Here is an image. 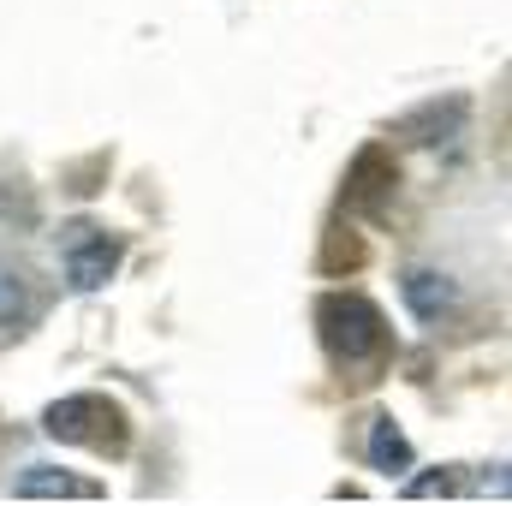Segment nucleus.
Returning a JSON list of instances; mask_svg holds the SVG:
<instances>
[{
  "instance_id": "obj_1",
  "label": "nucleus",
  "mask_w": 512,
  "mask_h": 506,
  "mask_svg": "<svg viewBox=\"0 0 512 506\" xmlns=\"http://www.w3.org/2000/svg\"><path fill=\"white\" fill-rule=\"evenodd\" d=\"M316 340L340 370H352V381H376V370L393 358V328H387L382 304L364 292H322L316 298Z\"/></svg>"
},
{
  "instance_id": "obj_8",
  "label": "nucleus",
  "mask_w": 512,
  "mask_h": 506,
  "mask_svg": "<svg viewBox=\"0 0 512 506\" xmlns=\"http://www.w3.org/2000/svg\"><path fill=\"white\" fill-rule=\"evenodd\" d=\"M42 316V292L30 280V268L0 262V334H30Z\"/></svg>"
},
{
  "instance_id": "obj_10",
  "label": "nucleus",
  "mask_w": 512,
  "mask_h": 506,
  "mask_svg": "<svg viewBox=\"0 0 512 506\" xmlns=\"http://www.w3.org/2000/svg\"><path fill=\"white\" fill-rule=\"evenodd\" d=\"M405 495H411V501H429V495H459V465H441V471H429V477H411V483H405Z\"/></svg>"
},
{
  "instance_id": "obj_4",
  "label": "nucleus",
  "mask_w": 512,
  "mask_h": 506,
  "mask_svg": "<svg viewBox=\"0 0 512 506\" xmlns=\"http://www.w3.org/2000/svg\"><path fill=\"white\" fill-rule=\"evenodd\" d=\"M393 191H399V161L387 155L382 143L358 149L352 167H346V191H340V203H346L352 215H370V221H376L387 203H393Z\"/></svg>"
},
{
  "instance_id": "obj_2",
  "label": "nucleus",
  "mask_w": 512,
  "mask_h": 506,
  "mask_svg": "<svg viewBox=\"0 0 512 506\" xmlns=\"http://www.w3.org/2000/svg\"><path fill=\"white\" fill-rule=\"evenodd\" d=\"M42 429L66 447H90V453H108V459H126L131 453V417L120 399L108 393H66L42 411Z\"/></svg>"
},
{
  "instance_id": "obj_6",
  "label": "nucleus",
  "mask_w": 512,
  "mask_h": 506,
  "mask_svg": "<svg viewBox=\"0 0 512 506\" xmlns=\"http://www.w3.org/2000/svg\"><path fill=\"white\" fill-rule=\"evenodd\" d=\"M465 120H471V102L465 96H447V102H423V108L399 114L393 120V137H405L417 149H441V143H453L465 131Z\"/></svg>"
},
{
  "instance_id": "obj_7",
  "label": "nucleus",
  "mask_w": 512,
  "mask_h": 506,
  "mask_svg": "<svg viewBox=\"0 0 512 506\" xmlns=\"http://www.w3.org/2000/svg\"><path fill=\"white\" fill-rule=\"evenodd\" d=\"M18 501H102L108 489L96 477H78V471H60V465H24V477L12 483Z\"/></svg>"
},
{
  "instance_id": "obj_3",
  "label": "nucleus",
  "mask_w": 512,
  "mask_h": 506,
  "mask_svg": "<svg viewBox=\"0 0 512 506\" xmlns=\"http://www.w3.org/2000/svg\"><path fill=\"white\" fill-rule=\"evenodd\" d=\"M120 256H126V239L108 233V227H90V221L60 227V268H66V286L72 292H102L114 280Z\"/></svg>"
},
{
  "instance_id": "obj_5",
  "label": "nucleus",
  "mask_w": 512,
  "mask_h": 506,
  "mask_svg": "<svg viewBox=\"0 0 512 506\" xmlns=\"http://www.w3.org/2000/svg\"><path fill=\"white\" fill-rule=\"evenodd\" d=\"M399 298H405V310H411L423 328H441V322L459 310V280L441 274V268H429V262H411V268L399 274Z\"/></svg>"
},
{
  "instance_id": "obj_9",
  "label": "nucleus",
  "mask_w": 512,
  "mask_h": 506,
  "mask_svg": "<svg viewBox=\"0 0 512 506\" xmlns=\"http://www.w3.org/2000/svg\"><path fill=\"white\" fill-rule=\"evenodd\" d=\"M364 459H370V471H382V477H405V471H411V441H405V429H399L387 411L382 417H370Z\"/></svg>"
}]
</instances>
